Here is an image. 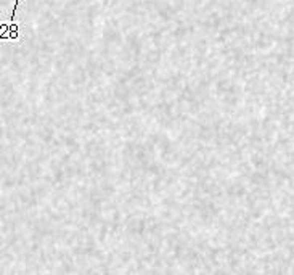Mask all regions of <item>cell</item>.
Masks as SVG:
<instances>
[]
</instances>
